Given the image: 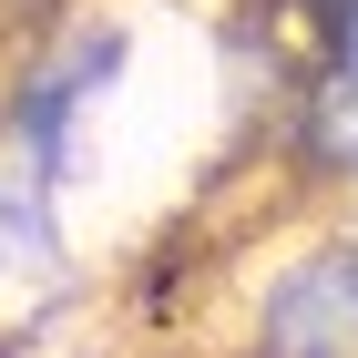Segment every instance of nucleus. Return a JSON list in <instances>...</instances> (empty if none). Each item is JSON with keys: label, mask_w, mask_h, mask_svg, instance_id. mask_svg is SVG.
<instances>
[{"label": "nucleus", "mask_w": 358, "mask_h": 358, "mask_svg": "<svg viewBox=\"0 0 358 358\" xmlns=\"http://www.w3.org/2000/svg\"><path fill=\"white\" fill-rule=\"evenodd\" d=\"M225 358H358V246L338 205L225 276Z\"/></svg>", "instance_id": "obj_1"}, {"label": "nucleus", "mask_w": 358, "mask_h": 358, "mask_svg": "<svg viewBox=\"0 0 358 358\" xmlns=\"http://www.w3.org/2000/svg\"><path fill=\"white\" fill-rule=\"evenodd\" d=\"M297 41H307V72H297L287 143L328 194H358V0H307Z\"/></svg>", "instance_id": "obj_2"}, {"label": "nucleus", "mask_w": 358, "mask_h": 358, "mask_svg": "<svg viewBox=\"0 0 358 358\" xmlns=\"http://www.w3.org/2000/svg\"><path fill=\"white\" fill-rule=\"evenodd\" d=\"M338 225H348V246H358V194H338Z\"/></svg>", "instance_id": "obj_3"}]
</instances>
